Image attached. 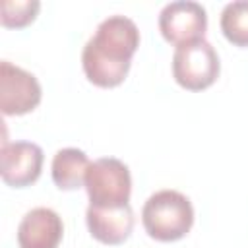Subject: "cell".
Segmentation results:
<instances>
[{"label":"cell","instance_id":"6da1fadb","mask_svg":"<svg viewBox=\"0 0 248 248\" xmlns=\"http://www.w3.org/2000/svg\"><path fill=\"white\" fill-rule=\"evenodd\" d=\"M138 46L140 31L130 17L110 16L103 19L81 52L85 78L103 89L120 85L130 72Z\"/></svg>","mask_w":248,"mask_h":248},{"label":"cell","instance_id":"7a4b0ae2","mask_svg":"<svg viewBox=\"0 0 248 248\" xmlns=\"http://www.w3.org/2000/svg\"><path fill=\"white\" fill-rule=\"evenodd\" d=\"M145 232L159 242L184 238L194 225L192 202L176 190H159L147 198L141 209Z\"/></svg>","mask_w":248,"mask_h":248},{"label":"cell","instance_id":"3957f363","mask_svg":"<svg viewBox=\"0 0 248 248\" xmlns=\"http://www.w3.org/2000/svg\"><path fill=\"white\" fill-rule=\"evenodd\" d=\"M85 190L93 207H122L130 203L132 176L130 169L116 157L93 161L85 174Z\"/></svg>","mask_w":248,"mask_h":248},{"label":"cell","instance_id":"277c9868","mask_svg":"<svg viewBox=\"0 0 248 248\" xmlns=\"http://www.w3.org/2000/svg\"><path fill=\"white\" fill-rule=\"evenodd\" d=\"M221 72L217 50L205 39L180 45L172 54V78L188 91H203L211 87Z\"/></svg>","mask_w":248,"mask_h":248},{"label":"cell","instance_id":"5b68a950","mask_svg":"<svg viewBox=\"0 0 248 248\" xmlns=\"http://www.w3.org/2000/svg\"><path fill=\"white\" fill-rule=\"evenodd\" d=\"M41 97V83L31 72L8 60L0 62V110L4 116H21L35 110Z\"/></svg>","mask_w":248,"mask_h":248},{"label":"cell","instance_id":"8992f818","mask_svg":"<svg viewBox=\"0 0 248 248\" xmlns=\"http://www.w3.org/2000/svg\"><path fill=\"white\" fill-rule=\"evenodd\" d=\"M159 31L163 39L174 46L200 41L207 31L205 8L190 0L170 2L159 14Z\"/></svg>","mask_w":248,"mask_h":248},{"label":"cell","instance_id":"52a82bcc","mask_svg":"<svg viewBox=\"0 0 248 248\" xmlns=\"http://www.w3.org/2000/svg\"><path fill=\"white\" fill-rule=\"evenodd\" d=\"M43 149L33 141H4L0 153L2 180L12 188H25L37 182L43 170Z\"/></svg>","mask_w":248,"mask_h":248},{"label":"cell","instance_id":"ba28073f","mask_svg":"<svg viewBox=\"0 0 248 248\" xmlns=\"http://www.w3.org/2000/svg\"><path fill=\"white\" fill-rule=\"evenodd\" d=\"M62 236V217L50 207H35L27 211L17 227L19 248H58Z\"/></svg>","mask_w":248,"mask_h":248},{"label":"cell","instance_id":"9c48e42d","mask_svg":"<svg viewBox=\"0 0 248 248\" xmlns=\"http://www.w3.org/2000/svg\"><path fill=\"white\" fill-rule=\"evenodd\" d=\"M85 223L95 240L107 246H118L126 242L134 229L132 205L122 207H93L85 211Z\"/></svg>","mask_w":248,"mask_h":248},{"label":"cell","instance_id":"30bf717a","mask_svg":"<svg viewBox=\"0 0 248 248\" xmlns=\"http://www.w3.org/2000/svg\"><path fill=\"white\" fill-rule=\"evenodd\" d=\"M89 165L91 163L81 149L64 147L56 151L52 159V165H50L52 182L56 184V188L66 190V192L78 190L85 184V174H87Z\"/></svg>","mask_w":248,"mask_h":248},{"label":"cell","instance_id":"8fae6325","mask_svg":"<svg viewBox=\"0 0 248 248\" xmlns=\"http://www.w3.org/2000/svg\"><path fill=\"white\" fill-rule=\"evenodd\" d=\"M221 31L234 46H248V0L229 2L221 12Z\"/></svg>","mask_w":248,"mask_h":248},{"label":"cell","instance_id":"7c38bea8","mask_svg":"<svg viewBox=\"0 0 248 248\" xmlns=\"http://www.w3.org/2000/svg\"><path fill=\"white\" fill-rule=\"evenodd\" d=\"M41 10L37 0H2L0 2V19L4 27L21 29L29 25Z\"/></svg>","mask_w":248,"mask_h":248}]
</instances>
